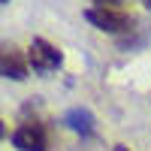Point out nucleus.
<instances>
[{"mask_svg":"<svg viewBox=\"0 0 151 151\" xmlns=\"http://www.w3.org/2000/svg\"><path fill=\"white\" fill-rule=\"evenodd\" d=\"M85 18L94 24L97 30L103 33H115L118 40H124V36H130L133 30H139V24H136L133 15H127V12H118V9H85Z\"/></svg>","mask_w":151,"mask_h":151,"instance_id":"f257e3e1","label":"nucleus"},{"mask_svg":"<svg viewBox=\"0 0 151 151\" xmlns=\"http://www.w3.org/2000/svg\"><path fill=\"white\" fill-rule=\"evenodd\" d=\"M27 60H30V70L33 73H55L60 70V64H64V52H60L58 45H52L48 40H42V36H33L30 45H27Z\"/></svg>","mask_w":151,"mask_h":151,"instance_id":"f03ea898","label":"nucleus"},{"mask_svg":"<svg viewBox=\"0 0 151 151\" xmlns=\"http://www.w3.org/2000/svg\"><path fill=\"white\" fill-rule=\"evenodd\" d=\"M12 145L18 151H48L45 127L36 124V121H24L21 127H15V133H12Z\"/></svg>","mask_w":151,"mask_h":151,"instance_id":"7ed1b4c3","label":"nucleus"},{"mask_svg":"<svg viewBox=\"0 0 151 151\" xmlns=\"http://www.w3.org/2000/svg\"><path fill=\"white\" fill-rule=\"evenodd\" d=\"M0 70H3V79H12V82H24L30 73V60L24 58L15 45H6L3 48V60H0Z\"/></svg>","mask_w":151,"mask_h":151,"instance_id":"20e7f679","label":"nucleus"},{"mask_svg":"<svg viewBox=\"0 0 151 151\" xmlns=\"http://www.w3.org/2000/svg\"><path fill=\"white\" fill-rule=\"evenodd\" d=\"M64 124L73 130V133H79V136H94V115H91V109H85V106H76L70 109L67 115H64Z\"/></svg>","mask_w":151,"mask_h":151,"instance_id":"39448f33","label":"nucleus"},{"mask_svg":"<svg viewBox=\"0 0 151 151\" xmlns=\"http://www.w3.org/2000/svg\"><path fill=\"white\" fill-rule=\"evenodd\" d=\"M124 3H127V0H94L97 9H118V12H124V9H121Z\"/></svg>","mask_w":151,"mask_h":151,"instance_id":"423d86ee","label":"nucleus"},{"mask_svg":"<svg viewBox=\"0 0 151 151\" xmlns=\"http://www.w3.org/2000/svg\"><path fill=\"white\" fill-rule=\"evenodd\" d=\"M115 151H130V148L127 145H115Z\"/></svg>","mask_w":151,"mask_h":151,"instance_id":"0eeeda50","label":"nucleus"},{"mask_svg":"<svg viewBox=\"0 0 151 151\" xmlns=\"http://www.w3.org/2000/svg\"><path fill=\"white\" fill-rule=\"evenodd\" d=\"M142 3H145V9H148V12H151V0H142Z\"/></svg>","mask_w":151,"mask_h":151,"instance_id":"6e6552de","label":"nucleus"},{"mask_svg":"<svg viewBox=\"0 0 151 151\" xmlns=\"http://www.w3.org/2000/svg\"><path fill=\"white\" fill-rule=\"evenodd\" d=\"M0 3H9V0H0Z\"/></svg>","mask_w":151,"mask_h":151,"instance_id":"1a4fd4ad","label":"nucleus"}]
</instances>
